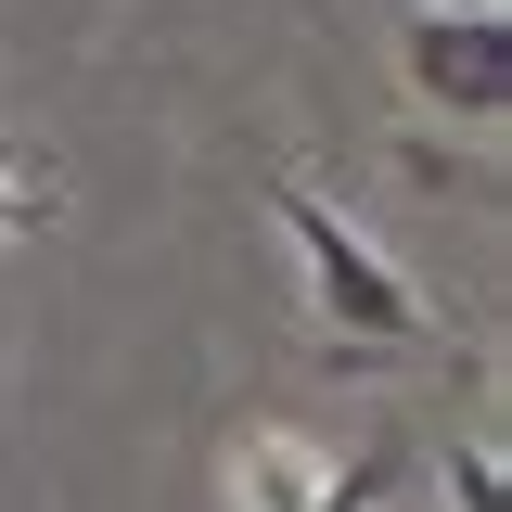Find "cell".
<instances>
[{"label": "cell", "instance_id": "obj_1", "mask_svg": "<svg viewBox=\"0 0 512 512\" xmlns=\"http://www.w3.org/2000/svg\"><path fill=\"white\" fill-rule=\"evenodd\" d=\"M269 218H282V244L308 269V308H320V333H333L346 359H410V346H436V308L410 295V269H397L346 205H320L308 180H269Z\"/></svg>", "mask_w": 512, "mask_h": 512}, {"label": "cell", "instance_id": "obj_2", "mask_svg": "<svg viewBox=\"0 0 512 512\" xmlns=\"http://www.w3.org/2000/svg\"><path fill=\"white\" fill-rule=\"evenodd\" d=\"M397 64H410V103H436V116H461V128H500V103H512V39H500V13L423 0V13L397 26Z\"/></svg>", "mask_w": 512, "mask_h": 512}, {"label": "cell", "instance_id": "obj_3", "mask_svg": "<svg viewBox=\"0 0 512 512\" xmlns=\"http://www.w3.org/2000/svg\"><path fill=\"white\" fill-rule=\"evenodd\" d=\"M320 487H333V461H320L308 436H282V423H256V436L231 448V500L244 512H308Z\"/></svg>", "mask_w": 512, "mask_h": 512}, {"label": "cell", "instance_id": "obj_4", "mask_svg": "<svg viewBox=\"0 0 512 512\" xmlns=\"http://www.w3.org/2000/svg\"><path fill=\"white\" fill-rule=\"evenodd\" d=\"M397 474H410V448L384 436V448H359V461H333V487H320L308 512H384V500H397Z\"/></svg>", "mask_w": 512, "mask_h": 512}, {"label": "cell", "instance_id": "obj_5", "mask_svg": "<svg viewBox=\"0 0 512 512\" xmlns=\"http://www.w3.org/2000/svg\"><path fill=\"white\" fill-rule=\"evenodd\" d=\"M448 512H512V487H500V436H461V448H448Z\"/></svg>", "mask_w": 512, "mask_h": 512}, {"label": "cell", "instance_id": "obj_6", "mask_svg": "<svg viewBox=\"0 0 512 512\" xmlns=\"http://www.w3.org/2000/svg\"><path fill=\"white\" fill-rule=\"evenodd\" d=\"M52 218H64V192L39 180L26 154H0V244H13V231H52Z\"/></svg>", "mask_w": 512, "mask_h": 512}, {"label": "cell", "instance_id": "obj_7", "mask_svg": "<svg viewBox=\"0 0 512 512\" xmlns=\"http://www.w3.org/2000/svg\"><path fill=\"white\" fill-rule=\"evenodd\" d=\"M461 13H500V0H461Z\"/></svg>", "mask_w": 512, "mask_h": 512}]
</instances>
